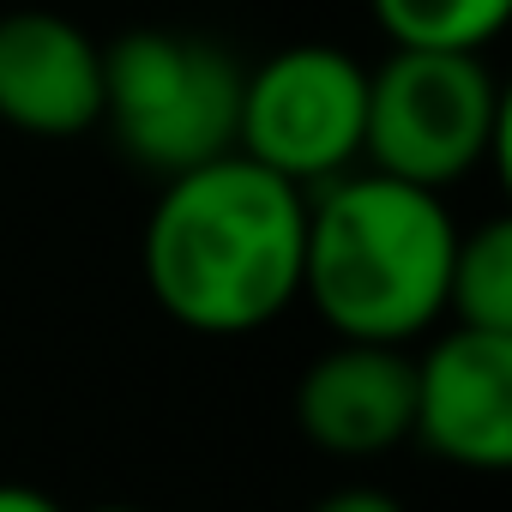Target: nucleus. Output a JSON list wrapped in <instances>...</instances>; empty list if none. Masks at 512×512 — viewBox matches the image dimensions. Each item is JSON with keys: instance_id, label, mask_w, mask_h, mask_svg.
Returning <instances> with one entry per match:
<instances>
[{"instance_id": "obj_1", "label": "nucleus", "mask_w": 512, "mask_h": 512, "mask_svg": "<svg viewBox=\"0 0 512 512\" xmlns=\"http://www.w3.org/2000/svg\"><path fill=\"white\" fill-rule=\"evenodd\" d=\"M163 199L145 223L151 302L205 338H241L272 326L302 296L308 187L272 175L241 151L163 175Z\"/></svg>"}, {"instance_id": "obj_2", "label": "nucleus", "mask_w": 512, "mask_h": 512, "mask_svg": "<svg viewBox=\"0 0 512 512\" xmlns=\"http://www.w3.org/2000/svg\"><path fill=\"white\" fill-rule=\"evenodd\" d=\"M458 223L434 187L362 169L308 199L302 296L338 338L410 344L446 314Z\"/></svg>"}, {"instance_id": "obj_3", "label": "nucleus", "mask_w": 512, "mask_h": 512, "mask_svg": "<svg viewBox=\"0 0 512 512\" xmlns=\"http://www.w3.org/2000/svg\"><path fill=\"white\" fill-rule=\"evenodd\" d=\"M512 103L476 49H392L368 73L362 157L416 187H452L506 151Z\"/></svg>"}, {"instance_id": "obj_4", "label": "nucleus", "mask_w": 512, "mask_h": 512, "mask_svg": "<svg viewBox=\"0 0 512 512\" xmlns=\"http://www.w3.org/2000/svg\"><path fill=\"white\" fill-rule=\"evenodd\" d=\"M241 67L187 31H127L103 49V121L115 145L157 169L181 175L235 151Z\"/></svg>"}, {"instance_id": "obj_5", "label": "nucleus", "mask_w": 512, "mask_h": 512, "mask_svg": "<svg viewBox=\"0 0 512 512\" xmlns=\"http://www.w3.org/2000/svg\"><path fill=\"white\" fill-rule=\"evenodd\" d=\"M368 67L332 43H296L241 73L235 151L296 187H320L362 157Z\"/></svg>"}, {"instance_id": "obj_6", "label": "nucleus", "mask_w": 512, "mask_h": 512, "mask_svg": "<svg viewBox=\"0 0 512 512\" xmlns=\"http://www.w3.org/2000/svg\"><path fill=\"white\" fill-rule=\"evenodd\" d=\"M410 434L464 470L512 464V332L452 326L416 356Z\"/></svg>"}, {"instance_id": "obj_7", "label": "nucleus", "mask_w": 512, "mask_h": 512, "mask_svg": "<svg viewBox=\"0 0 512 512\" xmlns=\"http://www.w3.org/2000/svg\"><path fill=\"white\" fill-rule=\"evenodd\" d=\"M0 121L31 139H79L103 121V49L67 13H0Z\"/></svg>"}, {"instance_id": "obj_8", "label": "nucleus", "mask_w": 512, "mask_h": 512, "mask_svg": "<svg viewBox=\"0 0 512 512\" xmlns=\"http://www.w3.org/2000/svg\"><path fill=\"white\" fill-rule=\"evenodd\" d=\"M296 422L332 458H380L410 440L416 362L404 356V344L338 338L326 356L308 362L296 386Z\"/></svg>"}, {"instance_id": "obj_9", "label": "nucleus", "mask_w": 512, "mask_h": 512, "mask_svg": "<svg viewBox=\"0 0 512 512\" xmlns=\"http://www.w3.org/2000/svg\"><path fill=\"white\" fill-rule=\"evenodd\" d=\"M446 314H458V326L512 332V223L506 217H488L470 235H458Z\"/></svg>"}, {"instance_id": "obj_10", "label": "nucleus", "mask_w": 512, "mask_h": 512, "mask_svg": "<svg viewBox=\"0 0 512 512\" xmlns=\"http://www.w3.org/2000/svg\"><path fill=\"white\" fill-rule=\"evenodd\" d=\"M374 19L392 37V49H488L512 0H374Z\"/></svg>"}, {"instance_id": "obj_11", "label": "nucleus", "mask_w": 512, "mask_h": 512, "mask_svg": "<svg viewBox=\"0 0 512 512\" xmlns=\"http://www.w3.org/2000/svg\"><path fill=\"white\" fill-rule=\"evenodd\" d=\"M314 512H404L392 494H380V488H338V494H326Z\"/></svg>"}, {"instance_id": "obj_12", "label": "nucleus", "mask_w": 512, "mask_h": 512, "mask_svg": "<svg viewBox=\"0 0 512 512\" xmlns=\"http://www.w3.org/2000/svg\"><path fill=\"white\" fill-rule=\"evenodd\" d=\"M0 512H61V506L31 482H0Z\"/></svg>"}, {"instance_id": "obj_13", "label": "nucleus", "mask_w": 512, "mask_h": 512, "mask_svg": "<svg viewBox=\"0 0 512 512\" xmlns=\"http://www.w3.org/2000/svg\"><path fill=\"white\" fill-rule=\"evenodd\" d=\"M91 512H145V506H91Z\"/></svg>"}]
</instances>
